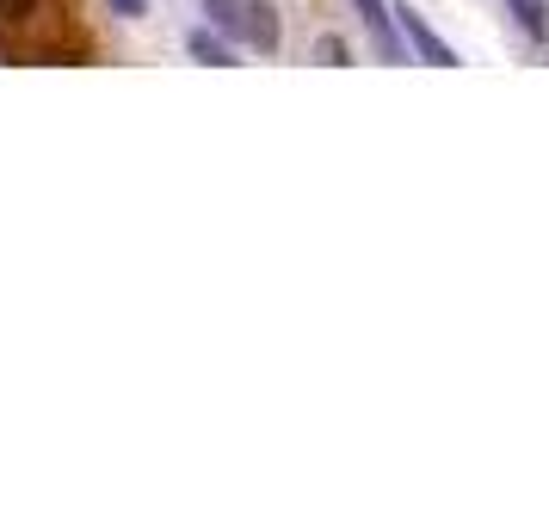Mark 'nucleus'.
<instances>
[{
  "instance_id": "f257e3e1",
  "label": "nucleus",
  "mask_w": 549,
  "mask_h": 531,
  "mask_svg": "<svg viewBox=\"0 0 549 531\" xmlns=\"http://www.w3.org/2000/svg\"><path fill=\"white\" fill-rule=\"evenodd\" d=\"M389 13H395V31H401V44H408V56H420L426 68H457V50L438 38V31L408 7V0H401V7H389Z\"/></svg>"
},
{
  "instance_id": "f03ea898",
  "label": "nucleus",
  "mask_w": 549,
  "mask_h": 531,
  "mask_svg": "<svg viewBox=\"0 0 549 531\" xmlns=\"http://www.w3.org/2000/svg\"><path fill=\"white\" fill-rule=\"evenodd\" d=\"M358 19H364V31H371V44H377L383 62H408V44H401V31H395L389 0H358Z\"/></svg>"
},
{
  "instance_id": "7ed1b4c3",
  "label": "nucleus",
  "mask_w": 549,
  "mask_h": 531,
  "mask_svg": "<svg viewBox=\"0 0 549 531\" xmlns=\"http://www.w3.org/2000/svg\"><path fill=\"white\" fill-rule=\"evenodd\" d=\"M241 44H253V50H266V56H278V44H284V31H278V13L266 7V0H247V31H241Z\"/></svg>"
},
{
  "instance_id": "20e7f679",
  "label": "nucleus",
  "mask_w": 549,
  "mask_h": 531,
  "mask_svg": "<svg viewBox=\"0 0 549 531\" xmlns=\"http://www.w3.org/2000/svg\"><path fill=\"white\" fill-rule=\"evenodd\" d=\"M186 50H192L198 62H210V68H235V44H229V38H210L204 25L186 31Z\"/></svg>"
},
{
  "instance_id": "39448f33",
  "label": "nucleus",
  "mask_w": 549,
  "mask_h": 531,
  "mask_svg": "<svg viewBox=\"0 0 549 531\" xmlns=\"http://www.w3.org/2000/svg\"><path fill=\"white\" fill-rule=\"evenodd\" d=\"M204 13H210V25L223 31V38H241L247 31V0H204Z\"/></svg>"
},
{
  "instance_id": "423d86ee",
  "label": "nucleus",
  "mask_w": 549,
  "mask_h": 531,
  "mask_svg": "<svg viewBox=\"0 0 549 531\" xmlns=\"http://www.w3.org/2000/svg\"><path fill=\"white\" fill-rule=\"evenodd\" d=\"M506 13L519 19V31H531V38H549V0H506Z\"/></svg>"
},
{
  "instance_id": "0eeeda50",
  "label": "nucleus",
  "mask_w": 549,
  "mask_h": 531,
  "mask_svg": "<svg viewBox=\"0 0 549 531\" xmlns=\"http://www.w3.org/2000/svg\"><path fill=\"white\" fill-rule=\"evenodd\" d=\"M105 7H112L118 19H142V13H149V0H105Z\"/></svg>"
},
{
  "instance_id": "6e6552de",
  "label": "nucleus",
  "mask_w": 549,
  "mask_h": 531,
  "mask_svg": "<svg viewBox=\"0 0 549 531\" xmlns=\"http://www.w3.org/2000/svg\"><path fill=\"white\" fill-rule=\"evenodd\" d=\"M315 56H321V62H334V68H340V62H346V44H340V38H321V44H315Z\"/></svg>"
},
{
  "instance_id": "1a4fd4ad",
  "label": "nucleus",
  "mask_w": 549,
  "mask_h": 531,
  "mask_svg": "<svg viewBox=\"0 0 549 531\" xmlns=\"http://www.w3.org/2000/svg\"><path fill=\"white\" fill-rule=\"evenodd\" d=\"M31 7H38V0H0V19H25Z\"/></svg>"
}]
</instances>
